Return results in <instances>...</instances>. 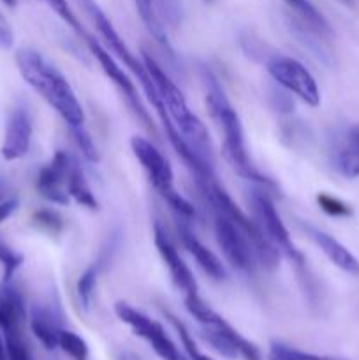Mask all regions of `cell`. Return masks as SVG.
Here are the masks:
<instances>
[{
    "label": "cell",
    "instance_id": "obj_28",
    "mask_svg": "<svg viewBox=\"0 0 359 360\" xmlns=\"http://www.w3.org/2000/svg\"><path fill=\"white\" fill-rule=\"evenodd\" d=\"M155 9L164 23L178 27L182 23V2L180 0H153Z\"/></svg>",
    "mask_w": 359,
    "mask_h": 360
},
{
    "label": "cell",
    "instance_id": "obj_25",
    "mask_svg": "<svg viewBox=\"0 0 359 360\" xmlns=\"http://www.w3.org/2000/svg\"><path fill=\"white\" fill-rule=\"evenodd\" d=\"M97 274H99L97 264H92L90 267L84 269V273L81 274L80 280H77L76 283L77 299H80V304L83 306L84 309H90L92 297H94V292H95V285H97Z\"/></svg>",
    "mask_w": 359,
    "mask_h": 360
},
{
    "label": "cell",
    "instance_id": "obj_23",
    "mask_svg": "<svg viewBox=\"0 0 359 360\" xmlns=\"http://www.w3.org/2000/svg\"><path fill=\"white\" fill-rule=\"evenodd\" d=\"M285 2H287L289 6H291L292 9H294L296 13L301 16V20L305 21V23L308 25L312 30H315V32L329 30L322 14H320L319 11H317L315 7L308 2V0H285Z\"/></svg>",
    "mask_w": 359,
    "mask_h": 360
},
{
    "label": "cell",
    "instance_id": "obj_6",
    "mask_svg": "<svg viewBox=\"0 0 359 360\" xmlns=\"http://www.w3.org/2000/svg\"><path fill=\"white\" fill-rule=\"evenodd\" d=\"M130 148L134 151V157L137 158V162L141 164V167L146 172L148 179L153 185V188L160 193L165 199V202L183 218H192L196 214L194 206L185 199V197L180 195L175 188V174H172V169L169 165V162L165 160L164 155L155 148L153 143H150L148 139L139 136H134L130 139Z\"/></svg>",
    "mask_w": 359,
    "mask_h": 360
},
{
    "label": "cell",
    "instance_id": "obj_4",
    "mask_svg": "<svg viewBox=\"0 0 359 360\" xmlns=\"http://www.w3.org/2000/svg\"><path fill=\"white\" fill-rule=\"evenodd\" d=\"M143 62L146 65L148 72H150L151 81H153L155 88H157L158 95H160L164 108L168 111L169 118L175 123L178 132L182 134L183 139L187 141L194 153L206 162L208 165L213 167V153H211V143H210V134H208L206 125L190 111L189 104H187L185 95L182 94L175 81L165 74V70L155 62L153 56L143 48Z\"/></svg>",
    "mask_w": 359,
    "mask_h": 360
},
{
    "label": "cell",
    "instance_id": "obj_30",
    "mask_svg": "<svg viewBox=\"0 0 359 360\" xmlns=\"http://www.w3.org/2000/svg\"><path fill=\"white\" fill-rule=\"evenodd\" d=\"M0 262H2L4 266V281H11L13 280L14 273L18 271V267L23 262V257L18 255L16 252H13V250L0 239Z\"/></svg>",
    "mask_w": 359,
    "mask_h": 360
},
{
    "label": "cell",
    "instance_id": "obj_38",
    "mask_svg": "<svg viewBox=\"0 0 359 360\" xmlns=\"http://www.w3.org/2000/svg\"><path fill=\"white\" fill-rule=\"evenodd\" d=\"M6 190H7V185H6V179L2 178V174H0V200L6 197Z\"/></svg>",
    "mask_w": 359,
    "mask_h": 360
},
{
    "label": "cell",
    "instance_id": "obj_16",
    "mask_svg": "<svg viewBox=\"0 0 359 360\" xmlns=\"http://www.w3.org/2000/svg\"><path fill=\"white\" fill-rule=\"evenodd\" d=\"M178 232H180V238H182L183 246L187 248V252L196 259V262L199 264L201 269L211 276L213 280H224L225 278V267L222 264V260L211 252L208 246H204L199 239L196 238L192 231L189 229V225L182 224L178 225Z\"/></svg>",
    "mask_w": 359,
    "mask_h": 360
},
{
    "label": "cell",
    "instance_id": "obj_27",
    "mask_svg": "<svg viewBox=\"0 0 359 360\" xmlns=\"http://www.w3.org/2000/svg\"><path fill=\"white\" fill-rule=\"evenodd\" d=\"M69 130H70V136H73L74 143H76V146L80 148L81 155H83L88 162H99L97 146L94 144V139L90 137V134L84 130V127L83 125L69 127Z\"/></svg>",
    "mask_w": 359,
    "mask_h": 360
},
{
    "label": "cell",
    "instance_id": "obj_14",
    "mask_svg": "<svg viewBox=\"0 0 359 360\" xmlns=\"http://www.w3.org/2000/svg\"><path fill=\"white\" fill-rule=\"evenodd\" d=\"M69 162L70 155L58 150L53 155L51 162L39 171L37 181H35L37 192L41 193L44 199L51 200L53 204H60V206H67V204H69V193H67L65 188Z\"/></svg>",
    "mask_w": 359,
    "mask_h": 360
},
{
    "label": "cell",
    "instance_id": "obj_21",
    "mask_svg": "<svg viewBox=\"0 0 359 360\" xmlns=\"http://www.w3.org/2000/svg\"><path fill=\"white\" fill-rule=\"evenodd\" d=\"M134 2H136L137 13H139L141 20H143L144 27L148 28V32L153 35V39L158 42V44L169 48L165 25L164 21L160 20V16H158L157 9H155L153 0H134Z\"/></svg>",
    "mask_w": 359,
    "mask_h": 360
},
{
    "label": "cell",
    "instance_id": "obj_12",
    "mask_svg": "<svg viewBox=\"0 0 359 360\" xmlns=\"http://www.w3.org/2000/svg\"><path fill=\"white\" fill-rule=\"evenodd\" d=\"M153 239L155 246L158 250V255L162 257L165 267L169 269V274H171V280L176 285V288H180L185 295L197 294V281L194 278L192 271L183 262L182 255H180L176 246L172 245L169 236L165 234L164 227L158 221H155L153 225Z\"/></svg>",
    "mask_w": 359,
    "mask_h": 360
},
{
    "label": "cell",
    "instance_id": "obj_10",
    "mask_svg": "<svg viewBox=\"0 0 359 360\" xmlns=\"http://www.w3.org/2000/svg\"><path fill=\"white\" fill-rule=\"evenodd\" d=\"M215 238L225 260L238 271H252L256 253L241 229L229 217L215 211Z\"/></svg>",
    "mask_w": 359,
    "mask_h": 360
},
{
    "label": "cell",
    "instance_id": "obj_13",
    "mask_svg": "<svg viewBox=\"0 0 359 360\" xmlns=\"http://www.w3.org/2000/svg\"><path fill=\"white\" fill-rule=\"evenodd\" d=\"M32 116L25 105H18L11 111L6 123V136L2 144V157L6 160H20L30 150Z\"/></svg>",
    "mask_w": 359,
    "mask_h": 360
},
{
    "label": "cell",
    "instance_id": "obj_2",
    "mask_svg": "<svg viewBox=\"0 0 359 360\" xmlns=\"http://www.w3.org/2000/svg\"><path fill=\"white\" fill-rule=\"evenodd\" d=\"M203 81L204 88H206V104L210 109V115L217 122L218 129L224 134V144H222V153H224L225 160L229 162L232 169L238 172L241 178L248 179V181L257 183L263 186H273L270 179L264 178L256 165L252 164L246 151L245 144V132H243L241 120H239L238 112L232 108L229 98L225 97V91L222 90L220 83L213 72L208 69L203 70Z\"/></svg>",
    "mask_w": 359,
    "mask_h": 360
},
{
    "label": "cell",
    "instance_id": "obj_34",
    "mask_svg": "<svg viewBox=\"0 0 359 360\" xmlns=\"http://www.w3.org/2000/svg\"><path fill=\"white\" fill-rule=\"evenodd\" d=\"M13 44H14L13 28H11L9 21L6 20V16L0 13V48L9 49L13 48Z\"/></svg>",
    "mask_w": 359,
    "mask_h": 360
},
{
    "label": "cell",
    "instance_id": "obj_19",
    "mask_svg": "<svg viewBox=\"0 0 359 360\" xmlns=\"http://www.w3.org/2000/svg\"><path fill=\"white\" fill-rule=\"evenodd\" d=\"M65 188L69 197H73L80 206L88 207V210H97L99 204L95 195L92 193L90 185L87 181L83 169H81L77 158L70 157L69 169H67V178H65Z\"/></svg>",
    "mask_w": 359,
    "mask_h": 360
},
{
    "label": "cell",
    "instance_id": "obj_7",
    "mask_svg": "<svg viewBox=\"0 0 359 360\" xmlns=\"http://www.w3.org/2000/svg\"><path fill=\"white\" fill-rule=\"evenodd\" d=\"M248 204L250 211H252V218L257 221V225L264 232V236L277 246L278 252L284 253L287 259L299 264V266L305 264L303 255L296 250L294 243H292L291 236H289L287 227L282 221L280 214H278L273 199L267 193L266 186L259 185L256 188H252L248 197Z\"/></svg>",
    "mask_w": 359,
    "mask_h": 360
},
{
    "label": "cell",
    "instance_id": "obj_18",
    "mask_svg": "<svg viewBox=\"0 0 359 360\" xmlns=\"http://www.w3.org/2000/svg\"><path fill=\"white\" fill-rule=\"evenodd\" d=\"M331 164L336 169L338 174L347 179L359 178V148L351 137L344 141H336L329 151Z\"/></svg>",
    "mask_w": 359,
    "mask_h": 360
},
{
    "label": "cell",
    "instance_id": "obj_42",
    "mask_svg": "<svg viewBox=\"0 0 359 360\" xmlns=\"http://www.w3.org/2000/svg\"><path fill=\"white\" fill-rule=\"evenodd\" d=\"M315 360H334V359H326V357H315Z\"/></svg>",
    "mask_w": 359,
    "mask_h": 360
},
{
    "label": "cell",
    "instance_id": "obj_40",
    "mask_svg": "<svg viewBox=\"0 0 359 360\" xmlns=\"http://www.w3.org/2000/svg\"><path fill=\"white\" fill-rule=\"evenodd\" d=\"M4 4H6V6H9V7H14L16 6V0H2Z\"/></svg>",
    "mask_w": 359,
    "mask_h": 360
},
{
    "label": "cell",
    "instance_id": "obj_5",
    "mask_svg": "<svg viewBox=\"0 0 359 360\" xmlns=\"http://www.w3.org/2000/svg\"><path fill=\"white\" fill-rule=\"evenodd\" d=\"M185 308L203 327V336L215 350L227 359L243 357L245 360H260V354L253 343L241 336L231 323L215 313L199 294L185 295Z\"/></svg>",
    "mask_w": 359,
    "mask_h": 360
},
{
    "label": "cell",
    "instance_id": "obj_37",
    "mask_svg": "<svg viewBox=\"0 0 359 360\" xmlns=\"http://www.w3.org/2000/svg\"><path fill=\"white\" fill-rule=\"evenodd\" d=\"M0 360H9L7 359V352H6V341L2 340V336H0Z\"/></svg>",
    "mask_w": 359,
    "mask_h": 360
},
{
    "label": "cell",
    "instance_id": "obj_26",
    "mask_svg": "<svg viewBox=\"0 0 359 360\" xmlns=\"http://www.w3.org/2000/svg\"><path fill=\"white\" fill-rule=\"evenodd\" d=\"M165 316H168L169 322H171L172 326H175L176 333H178V336H180V341H182L183 348H185L187 355H189L190 360H213V359L208 357L206 354H203V352L199 350V347H197V345L194 343V338L190 336V333H189V330H187V327L183 326V323L180 322V320L176 319L175 315H171V313H169V311H165Z\"/></svg>",
    "mask_w": 359,
    "mask_h": 360
},
{
    "label": "cell",
    "instance_id": "obj_1",
    "mask_svg": "<svg viewBox=\"0 0 359 360\" xmlns=\"http://www.w3.org/2000/svg\"><path fill=\"white\" fill-rule=\"evenodd\" d=\"M80 2L83 4L84 11L90 14L95 28H97V32L101 34V37L104 39V42H106V46L109 48V51L115 53V55L118 56V58L122 60V62L125 63L130 70H132L134 76L139 79L141 88H143L148 102H150V104L155 108V111H157L158 118H160L162 125H164L165 136H168L169 143H171V146L175 148V151L178 153V157L182 158V160L185 162L187 167H189L190 171L196 174V178H204V176L210 174L211 172L210 165H208L206 162L201 160V158L194 153L192 148L187 144V141L183 139L182 134L178 132V129L175 127V123H172L171 118H169L168 111H165V108H164V102H162L157 88H155L153 81H151V76H150V72H148L144 62L137 60L136 56L130 53V49L127 48V44L123 42V39L120 37L118 32L115 30V27H113L111 21H109V18L102 13V9L94 2V0H80Z\"/></svg>",
    "mask_w": 359,
    "mask_h": 360
},
{
    "label": "cell",
    "instance_id": "obj_8",
    "mask_svg": "<svg viewBox=\"0 0 359 360\" xmlns=\"http://www.w3.org/2000/svg\"><path fill=\"white\" fill-rule=\"evenodd\" d=\"M263 63L266 65V70L270 72V76L280 86L292 91L305 104L312 105V108H317L320 104L319 86H317L315 79L310 74V70L301 62H298L292 56H285L277 51H271L264 58Z\"/></svg>",
    "mask_w": 359,
    "mask_h": 360
},
{
    "label": "cell",
    "instance_id": "obj_43",
    "mask_svg": "<svg viewBox=\"0 0 359 360\" xmlns=\"http://www.w3.org/2000/svg\"><path fill=\"white\" fill-rule=\"evenodd\" d=\"M206 2H211V0H206Z\"/></svg>",
    "mask_w": 359,
    "mask_h": 360
},
{
    "label": "cell",
    "instance_id": "obj_36",
    "mask_svg": "<svg viewBox=\"0 0 359 360\" xmlns=\"http://www.w3.org/2000/svg\"><path fill=\"white\" fill-rule=\"evenodd\" d=\"M348 137H351V139L354 141V143L358 144V148H359V125L352 127L351 132H348Z\"/></svg>",
    "mask_w": 359,
    "mask_h": 360
},
{
    "label": "cell",
    "instance_id": "obj_9",
    "mask_svg": "<svg viewBox=\"0 0 359 360\" xmlns=\"http://www.w3.org/2000/svg\"><path fill=\"white\" fill-rule=\"evenodd\" d=\"M115 313L123 323H127L132 329L136 336L143 338L162 360H185L180 355L178 348H176V345L172 343L171 338L168 336V333H165L160 323L151 320L144 313L137 311L136 308H132V306L123 301L116 302Z\"/></svg>",
    "mask_w": 359,
    "mask_h": 360
},
{
    "label": "cell",
    "instance_id": "obj_35",
    "mask_svg": "<svg viewBox=\"0 0 359 360\" xmlns=\"http://www.w3.org/2000/svg\"><path fill=\"white\" fill-rule=\"evenodd\" d=\"M16 210H18L16 197H4V199L0 200V224L6 221Z\"/></svg>",
    "mask_w": 359,
    "mask_h": 360
},
{
    "label": "cell",
    "instance_id": "obj_15",
    "mask_svg": "<svg viewBox=\"0 0 359 360\" xmlns=\"http://www.w3.org/2000/svg\"><path fill=\"white\" fill-rule=\"evenodd\" d=\"M303 229L306 231V234L313 239L317 246L322 250L324 255L331 260L336 267H340L341 271L348 274H359V262L347 248H345L341 243H338L336 239L331 238L326 232L319 231V229L312 227V225H303Z\"/></svg>",
    "mask_w": 359,
    "mask_h": 360
},
{
    "label": "cell",
    "instance_id": "obj_22",
    "mask_svg": "<svg viewBox=\"0 0 359 360\" xmlns=\"http://www.w3.org/2000/svg\"><path fill=\"white\" fill-rule=\"evenodd\" d=\"M6 330V352L9 360H34L30 348L21 336L20 327H4Z\"/></svg>",
    "mask_w": 359,
    "mask_h": 360
},
{
    "label": "cell",
    "instance_id": "obj_17",
    "mask_svg": "<svg viewBox=\"0 0 359 360\" xmlns=\"http://www.w3.org/2000/svg\"><path fill=\"white\" fill-rule=\"evenodd\" d=\"M30 329L44 348L55 350L58 347V338L60 333H62V326H60L58 315L53 309L41 304L32 306Z\"/></svg>",
    "mask_w": 359,
    "mask_h": 360
},
{
    "label": "cell",
    "instance_id": "obj_24",
    "mask_svg": "<svg viewBox=\"0 0 359 360\" xmlns=\"http://www.w3.org/2000/svg\"><path fill=\"white\" fill-rule=\"evenodd\" d=\"M58 347L73 360H88V355H90L87 341L73 330L62 329L58 338Z\"/></svg>",
    "mask_w": 359,
    "mask_h": 360
},
{
    "label": "cell",
    "instance_id": "obj_11",
    "mask_svg": "<svg viewBox=\"0 0 359 360\" xmlns=\"http://www.w3.org/2000/svg\"><path fill=\"white\" fill-rule=\"evenodd\" d=\"M87 42H88V48H90L92 55L97 58L99 65H101V69L104 70L106 76H108L109 79L116 84V86H118V90L125 95L127 101H129L130 105L134 108V111L137 112V116H139V118L143 120L148 127H150V116H148L146 109H143V105H141L139 97H137V90H136V86H134V81L130 79L125 72H123L122 67L115 62V58H113L111 53H109L108 49L101 44V42H97L94 37H90V35H87Z\"/></svg>",
    "mask_w": 359,
    "mask_h": 360
},
{
    "label": "cell",
    "instance_id": "obj_41",
    "mask_svg": "<svg viewBox=\"0 0 359 360\" xmlns=\"http://www.w3.org/2000/svg\"><path fill=\"white\" fill-rule=\"evenodd\" d=\"M0 326H4V315H2V311H0Z\"/></svg>",
    "mask_w": 359,
    "mask_h": 360
},
{
    "label": "cell",
    "instance_id": "obj_31",
    "mask_svg": "<svg viewBox=\"0 0 359 360\" xmlns=\"http://www.w3.org/2000/svg\"><path fill=\"white\" fill-rule=\"evenodd\" d=\"M317 202H319L320 210L329 214V217H348L352 213L347 204L341 202L336 197L329 195V193H319L317 195Z\"/></svg>",
    "mask_w": 359,
    "mask_h": 360
},
{
    "label": "cell",
    "instance_id": "obj_33",
    "mask_svg": "<svg viewBox=\"0 0 359 360\" xmlns=\"http://www.w3.org/2000/svg\"><path fill=\"white\" fill-rule=\"evenodd\" d=\"M44 2L48 4V6L51 7V9L55 11V13L58 14V16L62 18V20L65 21V23L69 25L70 28H74L76 32L83 34V28H81V25H80V21H77L76 14L73 13V9L69 7L67 0H44Z\"/></svg>",
    "mask_w": 359,
    "mask_h": 360
},
{
    "label": "cell",
    "instance_id": "obj_20",
    "mask_svg": "<svg viewBox=\"0 0 359 360\" xmlns=\"http://www.w3.org/2000/svg\"><path fill=\"white\" fill-rule=\"evenodd\" d=\"M0 311L4 315L2 327H20L27 316L23 295L11 285V281H4V285H0Z\"/></svg>",
    "mask_w": 359,
    "mask_h": 360
},
{
    "label": "cell",
    "instance_id": "obj_29",
    "mask_svg": "<svg viewBox=\"0 0 359 360\" xmlns=\"http://www.w3.org/2000/svg\"><path fill=\"white\" fill-rule=\"evenodd\" d=\"M315 357L317 355L296 350V348L278 343V341L271 343L270 350H267V360H315Z\"/></svg>",
    "mask_w": 359,
    "mask_h": 360
},
{
    "label": "cell",
    "instance_id": "obj_3",
    "mask_svg": "<svg viewBox=\"0 0 359 360\" xmlns=\"http://www.w3.org/2000/svg\"><path fill=\"white\" fill-rule=\"evenodd\" d=\"M16 63L23 79L58 112L69 127L83 125L84 111L73 86L55 65L30 48L16 53Z\"/></svg>",
    "mask_w": 359,
    "mask_h": 360
},
{
    "label": "cell",
    "instance_id": "obj_32",
    "mask_svg": "<svg viewBox=\"0 0 359 360\" xmlns=\"http://www.w3.org/2000/svg\"><path fill=\"white\" fill-rule=\"evenodd\" d=\"M34 224L39 229L46 232H51V234H58L62 231V218L58 217V213L51 210H41L34 213Z\"/></svg>",
    "mask_w": 359,
    "mask_h": 360
},
{
    "label": "cell",
    "instance_id": "obj_39",
    "mask_svg": "<svg viewBox=\"0 0 359 360\" xmlns=\"http://www.w3.org/2000/svg\"><path fill=\"white\" fill-rule=\"evenodd\" d=\"M120 360H139V357H136L134 354H129V352H123V354L120 355Z\"/></svg>",
    "mask_w": 359,
    "mask_h": 360
}]
</instances>
